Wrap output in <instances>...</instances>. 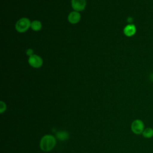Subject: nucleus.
Listing matches in <instances>:
<instances>
[{"mask_svg": "<svg viewBox=\"0 0 153 153\" xmlns=\"http://www.w3.org/2000/svg\"><path fill=\"white\" fill-rule=\"evenodd\" d=\"M57 137L60 140H65L68 138V134L65 131H60L57 133Z\"/></svg>", "mask_w": 153, "mask_h": 153, "instance_id": "obj_10", "label": "nucleus"}, {"mask_svg": "<svg viewBox=\"0 0 153 153\" xmlns=\"http://www.w3.org/2000/svg\"><path fill=\"white\" fill-rule=\"evenodd\" d=\"M28 62L31 66L35 68H40L43 64L42 59L36 54H32V56H29Z\"/></svg>", "mask_w": 153, "mask_h": 153, "instance_id": "obj_4", "label": "nucleus"}, {"mask_svg": "<svg viewBox=\"0 0 153 153\" xmlns=\"http://www.w3.org/2000/svg\"><path fill=\"white\" fill-rule=\"evenodd\" d=\"M81 19L80 14L76 11H72L68 15V20L72 24L77 23Z\"/></svg>", "mask_w": 153, "mask_h": 153, "instance_id": "obj_7", "label": "nucleus"}, {"mask_svg": "<svg viewBox=\"0 0 153 153\" xmlns=\"http://www.w3.org/2000/svg\"><path fill=\"white\" fill-rule=\"evenodd\" d=\"M71 5L76 11H81L85 9L86 6L85 0H71Z\"/></svg>", "mask_w": 153, "mask_h": 153, "instance_id": "obj_5", "label": "nucleus"}, {"mask_svg": "<svg viewBox=\"0 0 153 153\" xmlns=\"http://www.w3.org/2000/svg\"><path fill=\"white\" fill-rule=\"evenodd\" d=\"M56 144L55 137L50 134H47L43 136L40 142V147L44 151H51Z\"/></svg>", "mask_w": 153, "mask_h": 153, "instance_id": "obj_1", "label": "nucleus"}, {"mask_svg": "<svg viewBox=\"0 0 153 153\" xmlns=\"http://www.w3.org/2000/svg\"><path fill=\"white\" fill-rule=\"evenodd\" d=\"M124 33L127 36H132L136 32V27L133 24H129L127 25L123 30Z\"/></svg>", "mask_w": 153, "mask_h": 153, "instance_id": "obj_6", "label": "nucleus"}, {"mask_svg": "<svg viewBox=\"0 0 153 153\" xmlns=\"http://www.w3.org/2000/svg\"><path fill=\"white\" fill-rule=\"evenodd\" d=\"M30 27L32 30L35 31H39L42 28V24L41 22L38 20H34L32 22H31Z\"/></svg>", "mask_w": 153, "mask_h": 153, "instance_id": "obj_9", "label": "nucleus"}, {"mask_svg": "<svg viewBox=\"0 0 153 153\" xmlns=\"http://www.w3.org/2000/svg\"><path fill=\"white\" fill-rule=\"evenodd\" d=\"M31 22L30 20L26 17L19 19L16 24V29L19 32H25L30 27Z\"/></svg>", "mask_w": 153, "mask_h": 153, "instance_id": "obj_2", "label": "nucleus"}, {"mask_svg": "<svg viewBox=\"0 0 153 153\" xmlns=\"http://www.w3.org/2000/svg\"><path fill=\"white\" fill-rule=\"evenodd\" d=\"M131 130L136 134H142L145 130V125L143 122L139 119L134 120L131 124Z\"/></svg>", "mask_w": 153, "mask_h": 153, "instance_id": "obj_3", "label": "nucleus"}, {"mask_svg": "<svg viewBox=\"0 0 153 153\" xmlns=\"http://www.w3.org/2000/svg\"><path fill=\"white\" fill-rule=\"evenodd\" d=\"M5 109H6L5 103L4 102L1 101V102H0V112L2 113L4 111H5Z\"/></svg>", "mask_w": 153, "mask_h": 153, "instance_id": "obj_11", "label": "nucleus"}, {"mask_svg": "<svg viewBox=\"0 0 153 153\" xmlns=\"http://www.w3.org/2000/svg\"><path fill=\"white\" fill-rule=\"evenodd\" d=\"M142 136L143 137L146 139H149L153 137V128L151 127H148L145 128L142 133Z\"/></svg>", "mask_w": 153, "mask_h": 153, "instance_id": "obj_8", "label": "nucleus"}, {"mask_svg": "<svg viewBox=\"0 0 153 153\" xmlns=\"http://www.w3.org/2000/svg\"><path fill=\"white\" fill-rule=\"evenodd\" d=\"M26 54L29 56H30L33 54V50L32 49H28L27 51H26Z\"/></svg>", "mask_w": 153, "mask_h": 153, "instance_id": "obj_12", "label": "nucleus"}]
</instances>
